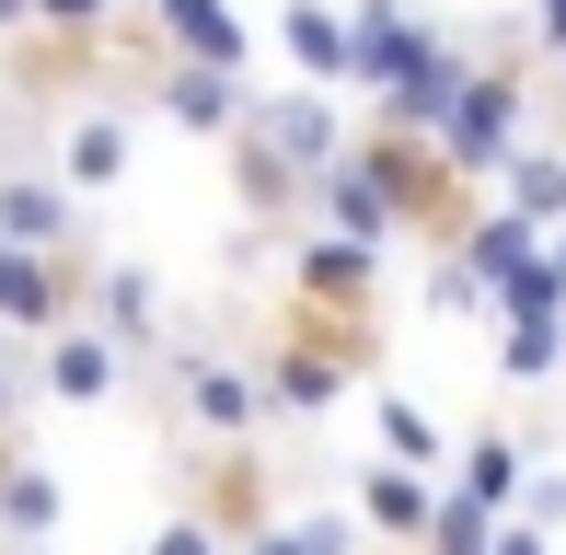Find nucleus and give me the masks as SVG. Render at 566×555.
Segmentation results:
<instances>
[{"label": "nucleus", "instance_id": "nucleus-1", "mask_svg": "<svg viewBox=\"0 0 566 555\" xmlns=\"http://www.w3.org/2000/svg\"><path fill=\"white\" fill-rule=\"evenodd\" d=\"M544 46H532V23H497L485 35V59H474V82H462V105H451V128H440V150L474 186H497L509 163L532 150V105H544Z\"/></svg>", "mask_w": 566, "mask_h": 555}, {"label": "nucleus", "instance_id": "nucleus-2", "mask_svg": "<svg viewBox=\"0 0 566 555\" xmlns=\"http://www.w3.org/2000/svg\"><path fill=\"white\" fill-rule=\"evenodd\" d=\"M370 336H381V324H347V313H313V301H290V313H277V336L254 347L277 428H324V417H336L347 394H358V370H370Z\"/></svg>", "mask_w": 566, "mask_h": 555}, {"label": "nucleus", "instance_id": "nucleus-3", "mask_svg": "<svg viewBox=\"0 0 566 555\" xmlns=\"http://www.w3.org/2000/svg\"><path fill=\"white\" fill-rule=\"evenodd\" d=\"M163 417H174V428H197V440H266V428H277L266 370H254V359H220V347H174Z\"/></svg>", "mask_w": 566, "mask_h": 555}, {"label": "nucleus", "instance_id": "nucleus-4", "mask_svg": "<svg viewBox=\"0 0 566 555\" xmlns=\"http://www.w3.org/2000/svg\"><path fill=\"white\" fill-rule=\"evenodd\" d=\"M46 174H59L70 197H116L127 174H139V105H116V93H82V105L46 128Z\"/></svg>", "mask_w": 566, "mask_h": 555}, {"label": "nucleus", "instance_id": "nucleus-5", "mask_svg": "<svg viewBox=\"0 0 566 555\" xmlns=\"http://www.w3.org/2000/svg\"><path fill=\"white\" fill-rule=\"evenodd\" d=\"M93 266L105 255H35V243H12L0 232V324H12V336H70V324L93 313Z\"/></svg>", "mask_w": 566, "mask_h": 555}, {"label": "nucleus", "instance_id": "nucleus-6", "mask_svg": "<svg viewBox=\"0 0 566 555\" xmlns=\"http://www.w3.org/2000/svg\"><path fill=\"white\" fill-rule=\"evenodd\" d=\"M347 12H358V93H370V105L417 93L428 70H440V46H451V23L428 12V0H347Z\"/></svg>", "mask_w": 566, "mask_h": 555}, {"label": "nucleus", "instance_id": "nucleus-7", "mask_svg": "<svg viewBox=\"0 0 566 555\" xmlns=\"http://www.w3.org/2000/svg\"><path fill=\"white\" fill-rule=\"evenodd\" d=\"M243 139L254 150H277L290 174H336L347 150H358V128H347V93H313V82H290V93H254V116H243Z\"/></svg>", "mask_w": 566, "mask_h": 555}, {"label": "nucleus", "instance_id": "nucleus-8", "mask_svg": "<svg viewBox=\"0 0 566 555\" xmlns=\"http://www.w3.org/2000/svg\"><path fill=\"white\" fill-rule=\"evenodd\" d=\"M290 301H313V313H347V324H381V243L301 220V232H290Z\"/></svg>", "mask_w": 566, "mask_h": 555}, {"label": "nucleus", "instance_id": "nucleus-9", "mask_svg": "<svg viewBox=\"0 0 566 555\" xmlns=\"http://www.w3.org/2000/svg\"><path fill=\"white\" fill-rule=\"evenodd\" d=\"M127 370H139V347H116L105 324H70V336H46L35 347V406H59V417H93V406H116L127 394Z\"/></svg>", "mask_w": 566, "mask_h": 555}, {"label": "nucleus", "instance_id": "nucleus-10", "mask_svg": "<svg viewBox=\"0 0 566 555\" xmlns=\"http://www.w3.org/2000/svg\"><path fill=\"white\" fill-rule=\"evenodd\" d=\"M150 116H174L186 139H220V150H231V139H243V116H254V82L163 46V59H150Z\"/></svg>", "mask_w": 566, "mask_h": 555}, {"label": "nucleus", "instance_id": "nucleus-11", "mask_svg": "<svg viewBox=\"0 0 566 555\" xmlns=\"http://www.w3.org/2000/svg\"><path fill=\"white\" fill-rule=\"evenodd\" d=\"M358 521H370V544L381 555H428V533H440V474H417V463H394V451H381V463H358Z\"/></svg>", "mask_w": 566, "mask_h": 555}, {"label": "nucleus", "instance_id": "nucleus-12", "mask_svg": "<svg viewBox=\"0 0 566 555\" xmlns=\"http://www.w3.org/2000/svg\"><path fill=\"white\" fill-rule=\"evenodd\" d=\"M313 220H324V232H358V243H381V255H394V243H417V232H405V197H394V174H381L370 150H347V163L313 186Z\"/></svg>", "mask_w": 566, "mask_h": 555}, {"label": "nucleus", "instance_id": "nucleus-13", "mask_svg": "<svg viewBox=\"0 0 566 555\" xmlns=\"http://www.w3.org/2000/svg\"><path fill=\"white\" fill-rule=\"evenodd\" d=\"M277 46L313 93H347L358 82V12L347 0H277Z\"/></svg>", "mask_w": 566, "mask_h": 555}, {"label": "nucleus", "instance_id": "nucleus-14", "mask_svg": "<svg viewBox=\"0 0 566 555\" xmlns=\"http://www.w3.org/2000/svg\"><path fill=\"white\" fill-rule=\"evenodd\" d=\"M0 232L35 243V255H93V243H82V197H70L59 174H12V163H0Z\"/></svg>", "mask_w": 566, "mask_h": 555}, {"label": "nucleus", "instance_id": "nucleus-15", "mask_svg": "<svg viewBox=\"0 0 566 555\" xmlns=\"http://www.w3.org/2000/svg\"><path fill=\"white\" fill-rule=\"evenodd\" d=\"M532 474H544V463H532V440H521V428H509V417H485L474 440H462V463H451V486H462V498H485V510H497V521H521V498H532Z\"/></svg>", "mask_w": 566, "mask_h": 555}, {"label": "nucleus", "instance_id": "nucleus-16", "mask_svg": "<svg viewBox=\"0 0 566 555\" xmlns=\"http://www.w3.org/2000/svg\"><path fill=\"white\" fill-rule=\"evenodd\" d=\"M150 35L174 59H209V70H254V23L231 0H150Z\"/></svg>", "mask_w": 566, "mask_h": 555}, {"label": "nucleus", "instance_id": "nucleus-17", "mask_svg": "<svg viewBox=\"0 0 566 555\" xmlns=\"http://www.w3.org/2000/svg\"><path fill=\"white\" fill-rule=\"evenodd\" d=\"M93 324L150 359V347H163V278H150L139 255H105V266H93Z\"/></svg>", "mask_w": 566, "mask_h": 555}, {"label": "nucleus", "instance_id": "nucleus-18", "mask_svg": "<svg viewBox=\"0 0 566 555\" xmlns=\"http://www.w3.org/2000/svg\"><path fill=\"white\" fill-rule=\"evenodd\" d=\"M451 255L474 266L485 290H509V278H532V266H544V232H532V220L509 209V197H485V209H474V232H462Z\"/></svg>", "mask_w": 566, "mask_h": 555}, {"label": "nucleus", "instance_id": "nucleus-19", "mask_svg": "<svg viewBox=\"0 0 566 555\" xmlns=\"http://www.w3.org/2000/svg\"><path fill=\"white\" fill-rule=\"evenodd\" d=\"M555 370H566V301L509 313V324H497V383H509V394H544Z\"/></svg>", "mask_w": 566, "mask_h": 555}, {"label": "nucleus", "instance_id": "nucleus-20", "mask_svg": "<svg viewBox=\"0 0 566 555\" xmlns=\"http://www.w3.org/2000/svg\"><path fill=\"white\" fill-rule=\"evenodd\" d=\"M231 197H243V220H313V174H290L254 139H231Z\"/></svg>", "mask_w": 566, "mask_h": 555}, {"label": "nucleus", "instance_id": "nucleus-21", "mask_svg": "<svg viewBox=\"0 0 566 555\" xmlns=\"http://www.w3.org/2000/svg\"><path fill=\"white\" fill-rule=\"evenodd\" d=\"M497 197L532 220V232H566V139H532L521 163L497 174Z\"/></svg>", "mask_w": 566, "mask_h": 555}, {"label": "nucleus", "instance_id": "nucleus-22", "mask_svg": "<svg viewBox=\"0 0 566 555\" xmlns=\"http://www.w3.org/2000/svg\"><path fill=\"white\" fill-rule=\"evenodd\" d=\"M370 428H381V451H394V463H417V474H451V463H462L417 394H370Z\"/></svg>", "mask_w": 566, "mask_h": 555}, {"label": "nucleus", "instance_id": "nucleus-23", "mask_svg": "<svg viewBox=\"0 0 566 555\" xmlns=\"http://www.w3.org/2000/svg\"><path fill=\"white\" fill-rule=\"evenodd\" d=\"M428 313L440 324H497V290H485L462 255H428Z\"/></svg>", "mask_w": 566, "mask_h": 555}, {"label": "nucleus", "instance_id": "nucleus-24", "mask_svg": "<svg viewBox=\"0 0 566 555\" xmlns=\"http://www.w3.org/2000/svg\"><path fill=\"white\" fill-rule=\"evenodd\" d=\"M139 555H243V544H231L220 521L186 498V510H163V521H150V544H139Z\"/></svg>", "mask_w": 566, "mask_h": 555}, {"label": "nucleus", "instance_id": "nucleus-25", "mask_svg": "<svg viewBox=\"0 0 566 555\" xmlns=\"http://www.w3.org/2000/svg\"><path fill=\"white\" fill-rule=\"evenodd\" d=\"M23 347H35V336H12V324H0V428L35 406V359H23Z\"/></svg>", "mask_w": 566, "mask_h": 555}, {"label": "nucleus", "instance_id": "nucleus-26", "mask_svg": "<svg viewBox=\"0 0 566 555\" xmlns=\"http://www.w3.org/2000/svg\"><path fill=\"white\" fill-rule=\"evenodd\" d=\"M521 521H544V533H566V463L532 474V498H521Z\"/></svg>", "mask_w": 566, "mask_h": 555}, {"label": "nucleus", "instance_id": "nucleus-27", "mask_svg": "<svg viewBox=\"0 0 566 555\" xmlns=\"http://www.w3.org/2000/svg\"><path fill=\"white\" fill-rule=\"evenodd\" d=\"M521 23H532V46H544V59L566 70V0H532V12H521Z\"/></svg>", "mask_w": 566, "mask_h": 555}, {"label": "nucleus", "instance_id": "nucleus-28", "mask_svg": "<svg viewBox=\"0 0 566 555\" xmlns=\"http://www.w3.org/2000/svg\"><path fill=\"white\" fill-rule=\"evenodd\" d=\"M497 555H555V533L544 521H497Z\"/></svg>", "mask_w": 566, "mask_h": 555}, {"label": "nucleus", "instance_id": "nucleus-29", "mask_svg": "<svg viewBox=\"0 0 566 555\" xmlns=\"http://www.w3.org/2000/svg\"><path fill=\"white\" fill-rule=\"evenodd\" d=\"M243 555H301V533H290V521H266V533H254Z\"/></svg>", "mask_w": 566, "mask_h": 555}, {"label": "nucleus", "instance_id": "nucleus-30", "mask_svg": "<svg viewBox=\"0 0 566 555\" xmlns=\"http://www.w3.org/2000/svg\"><path fill=\"white\" fill-rule=\"evenodd\" d=\"M12 35H35V0H0V46Z\"/></svg>", "mask_w": 566, "mask_h": 555}, {"label": "nucleus", "instance_id": "nucleus-31", "mask_svg": "<svg viewBox=\"0 0 566 555\" xmlns=\"http://www.w3.org/2000/svg\"><path fill=\"white\" fill-rule=\"evenodd\" d=\"M544 278H555V290H566V232H544Z\"/></svg>", "mask_w": 566, "mask_h": 555}, {"label": "nucleus", "instance_id": "nucleus-32", "mask_svg": "<svg viewBox=\"0 0 566 555\" xmlns=\"http://www.w3.org/2000/svg\"><path fill=\"white\" fill-rule=\"evenodd\" d=\"M12 93H23V70H12V46H0V116H12Z\"/></svg>", "mask_w": 566, "mask_h": 555}, {"label": "nucleus", "instance_id": "nucleus-33", "mask_svg": "<svg viewBox=\"0 0 566 555\" xmlns=\"http://www.w3.org/2000/svg\"><path fill=\"white\" fill-rule=\"evenodd\" d=\"M139 12H150V0H139Z\"/></svg>", "mask_w": 566, "mask_h": 555}]
</instances>
